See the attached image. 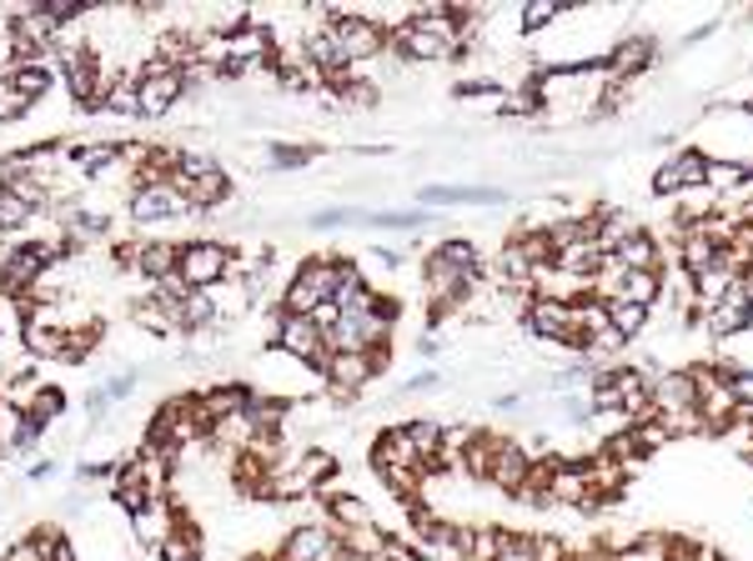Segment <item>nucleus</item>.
<instances>
[{"mask_svg": "<svg viewBox=\"0 0 753 561\" xmlns=\"http://www.w3.org/2000/svg\"><path fill=\"white\" fill-rule=\"evenodd\" d=\"M126 216H132L136 226H166V221L191 216V205H186V195L176 191L171 181H136Z\"/></svg>", "mask_w": 753, "mask_h": 561, "instance_id": "9d476101", "label": "nucleus"}, {"mask_svg": "<svg viewBox=\"0 0 753 561\" xmlns=\"http://www.w3.org/2000/svg\"><path fill=\"white\" fill-rule=\"evenodd\" d=\"M282 561H337V527L327 517L322 521H296L276 547Z\"/></svg>", "mask_w": 753, "mask_h": 561, "instance_id": "f8f14e48", "label": "nucleus"}, {"mask_svg": "<svg viewBox=\"0 0 753 561\" xmlns=\"http://www.w3.org/2000/svg\"><path fill=\"white\" fill-rule=\"evenodd\" d=\"M247 561H282L276 551H257V557H247Z\"/></svg>", "mask_w": 753, "mask_h": 561, "instance_id": "e2e57ef3", "label": "nucleus"}, {"mask_svg": "<svg viewBox=\"0 0 753 561\" xmlns=\"http://www.w3.org/2000/svg\"><path fill=\"white\" fill-rule=\"evenodd\" d=\"M427 211H367V226H383V231H422L427 226Z\"/></svg>", "mask_w": 753, "mask_h": 561, "instance_id": "79ce46f5", "label": "nucleus"}, {"mask_svg": "<svg viewBox=\"0 0 753 561\" xmlns=\"http://www.w3.org/2000/svg\"><path fill=\"white\" fill-rule=\"evenodd\" d=\"M231 266H237V251L217 236L181 241V251H176V280H181L186 292H211V286H221V280L231 276Z\"/></svg>", "mask_w": 753, "mask_h": 561, "instance_id": "20e7f679", "label": "nucleus"}, {"mask_svg": "<svg viewBox=\"0 0 753 561\" xmlns=\"http://www.w3.org/2000/svg\"><path fill=\"white\" fill-rule=\"evenodd\" d=\"M533 462H537V456L527 452L517 436H498V446H492V466H488V486H498L502 497H513L517 486L527 481Z\"/></svg>", "mask_w": 753, "mask_h": 561, "instance_id": "4468645a", "label": "nucleus"}, {"mask_svg": "<svg viewBox=\"0 0 753 561\" xmlns=\"http://www.w3.org/2000/svg\"><path fill=\"white\" fill-rule=\"evenodd\" d=\"M613 301H634V306H648V311H653V306L663 301V271H623Z\"/></svg>", "mask_w": 753, "mask_h": 561, "instance_id": "cd10ccee", "label": "nucleus"}, {"mask_svg": "<svg viewBox=\"0 0 753 561\" xmlns=\"http://www.w3.org/2000/svg\"><path fill=\"white\" fill-rule=\"evenodd\" d=\"M21 341H25L31 357H66V331H61V326L21 321Z\"/></svg>", "mask_w": 753, "mask_h": 561, "instance_id": "f704fd0d", "label": "nucleus"}, {"mask_svg": "<svg viewBox=\"0 0 753 561\" xmlns=\"http://www.w3.org/2000/svg\"><path fill=\"white\" fill-rule=\"evenodd\" d=\"M25 110H31V106H25V100L11 91V81L0 76V120H21Z\"/></svg>", "mask_w": 753, "mask_h": 561, "instance_id": "09e8293b", "label": "nucleus"}, {"mask_svg": "<svg viewBox=\"0 0 753 561\" xmlns=\"http://www.w3.org/2000/svg\"><path fill=\"white\" fill-rule=\"evenodd\" d=\"M658 35L653 31H634L623 35L618 45H608V81H644L658 65Z\"/></svg>", "mask_w": 753, "mask_h": 561, "instance_id": "9b49d317", "label": "nucleus"}, {"mask_svg": "<svg viewBox=\"0 0 753 561\" xmlns=\"http://www.w3.org/2000/svg\"><path fill=\"white\" fill-rule=\"evenodd\" d=\"M201 411H207V421H221V416H237V411H247L251 401V387L247 381H217V387L197 391Z\"/></svg>", "mask_w": 753, "mask_h": 561, "instance_id": "bb28decb", "label": "nucleus"}, {"mask_svg": "<svg viewBox=\"0 0 753 561\" xmlns=\"http://www.w3.org/2000/svg\"><path fill=\"white\" fill-rule=\"evenodd\" d=\"M166 181L176 186V191L186 195V205H191V211H201V216H207V211H221V205L231 201V176L221 171H207V176H197V181H181V176H166Z\"/></svg>", "mask_w": 753, "mask_h": 561, "instance_id": "a211bd4d", "label": "nucleus"}, {"mask_svg": "<svg viewBox=\"0 0 753 561\" xmlns=\"http://www.w3.org/2000/svg\"><path fill=\"white\" fill-rule=\"evenodd\" d=\"M553 507H578V511H598L593 507V456H583V462H563L557 456L553 466Z\"/></svg>", "mask_w": 753, "mask_h": 561, "instance_id": "2eb2a0df", "label": "nucleus"}, {"mask_svg": "<svg viewBox=\"0 0 753 561\" xmlns=\"http://www.w3.org/2000/svg\"><path fill=\"white\" fill-rule=\"evenodd\" d=\"M111 501H116V507L126 511V517H136V511H146L156 497L146 491V481H142L136 472H121V466H116V481H111Z\"/></svg>", "mask_w": 753, "mask_h": 561, "instance_id": "72a5a7b5", "label": "nucleus"}, {"mask_svg": "<svg viewBox=\"0 0 753 561\" xmlns=\"http://www.w3.org/2000/svg\"><path fill=\"white\" fill-rule=\"evenodd\" d=\"M45 15H51V21L66 31V25L86 21V6H76V0H51V6H45Z\"/></svg>", "mask_w": 753, "mask_h": 561, "instance_id": "de8ad7c7", "label": "nucleus"}, {"mask_svg": "<svg viewBox=\"0 0 753 561\" xmlns=\"http://www.w3.org/2000/svg\"><path fill=\"white\" fill-rule=\"evenodd\" d=\"M372 296H377V292H372L367 271H362L357 261L337 256V292H332V306H337V311H357V306H367Z\"/></svg>", "mask_w": 753, "mask_h": 561, "instance_id": "b1692460", "label": "nucleus"}, {"mask_svg": "<svg viewBox=\"0 0 753 561\" xmlns=\"http://www.w3.org/2000/svg\"><path fill=\"white\" fill-rule=\"evenodd\" d=\"M563 11H568V6H553V0H533V6H523V11H517V35L547 31L553 21H563Z\"/></svg>", "mask_w": 753, "mask_h": 561, "instance_id": "58836bf2", "label": "nucleus"}, {"mask_svg": "<svg viewBox=\"0 0 753 561\" xmlns=\"http://www.w3.org/2000/svg\"><path fill=\"white\" fill-rule=\"evenodd\" d=\"M181 100H186L181 71H171V65H161L156 55H146V65L136 71V116L161 120L166 110H176Z\"/></svg>", "mask_w": 753, "mask_h": 561, "instance_id": "0eeeda50", "label": "nucleus"}, {"mask_svg": "<svg viewBox=\"0 0 753 561\" xmlns=\"http://www.w3.org/2000/svg\"><path fill=\"white\" fill-rule=\"evenodd\" d=\"M0 561H45V557L35 551V541H31V537H21V541H11V547L0 551Z\"/></svg>", "mask_w": 753, "mask_h": 561, "instance_id": "603ef678", "label": "nucleus"}, {"mask_svg": "<svg viewBox=\"0 0 753 561\" xmlns=\"http://www.w3.org/2000/svg\"><path fill=\"white\" fill-rule=\"evenodd\" d=\"M132 321L142 326V331H151V336H171L176 326L166 321V311H161V301L156 296H142V301H132Z\"/></svg>", "mask_w": 753, "mask_h": 561, "instance_id": "ea45409f", "label": "nucleus"}, {"mask_svg": "<svg viewBox=\"0 0 753 561\" xmlns=\"http://www.w3.org/2000/svg\"><path fill=\"white\" fill-rule=\"evenodd\" d=\"M292 476L306 486V491H322V486L337 476V456H332L327 446H306V452L296 456V472Z\"/></svg>", "mask_w": 753, "mask_h": 561, "instance_id": "2f4dec72", "label": "nucleus"}, {"mask_svg": "<svg viewBox=\"0 0 753 561\" xmlns=\"http://www.w3.org/2000/svg\"><path fill=\"white\" fill-rule=\"evenodd\" d=\"M693 381H699L703 432H709V436L733 432V421H739V396H733V387L723 381V371L713 367V361H693Z\"/></svg>", "mask_w": 753, "mask_h": 561, "instance_id": "6e6552de", "label": "nucleus"}, {"mask_svg": "<svg viewBox=\"0 0 753 561\" xmlns=\"http://www.w3.org/2000/svg\"><path fill=\"white\" fill-rule=\"evenodd\" d=\"M51 561H76V547H71V541H61V547L51 551Z\"/></svg>", "mask_w": 753, "mask_h": 561, "instance_id": "680f3d73", "label": "nucleus"}, {"mask_svg": "<svg viewBox=\"0 0 753 561\" xmlns=\"http://www.w3.org/2000/svg\"><path fill=\"white\" fill-rule=\"evenodd\" d=\"M733 432H743V436H749V446H753V401H743V406H739V421H733Z\"/></svg>", "mask_w": 753, "mask_h": 561, "instance_id": "4d7b16f0", "label": "nucleus"}, {"mask_svg": "<svg viewBox=\"0 0 753 561\" xmlns=\"http://www.w3.org/2000/svg\"><path fill=\"white\" fill-rule=\"evenodd\" d=\"M658 416H673V411H693L699 406V381H693V367H668L663 377L648 387Z\"/></svg>", "mask_w": 753, "mask_h": 561, "instance_id": "dca6fc26", "label": "nucleus"}, {"mask_svg": "<svg viewBox=\"0 0 753 561\" xmlns=\"http://www.w3.org/2000/svg\"><path fill=\"white\" fill-rule=\"evenodd\" d=\"M106 411H111V396H106V387L86 391V416L96 421V426H101V421H106Z\"/></svg>", "mask_w": 753, "mask_h": 561, "instance_id": "864d4df0", "label": "nucleus"}, {"mask_svg": "<svg viewBox=\"0 0 753 561\" xmlns=\"http://www.w3.org/2000/svg\"><path fill=\"white\" fill-rule=\"evenodd\" d=\"M337 292V256H306L302 266L292 271V280L276 296V311L282 316H312L317 306L332 301Z\"/></svg>", "mask_w": 753, "mask_h": 561, "instance_id": "7ed1b4c3", "label": "nucleus"}, {"mask_svg": "<svg viewBox=\"0 0 753 561\" xmlns=\"http://www.w3.org/2000/svg\"><path fill=\"white\" fill-rule=\"evenodd\" d=\"M101 110H116V116H136V76H121L116 86L101 96Z\"/></svg>", "mask_w": 753, "mask_h": 561, "instance_id": "37998d69", "label": "nucleus"}, {"mask_svg": "<svg viewBox=\"0 0 753 561\" xmlns=\"http://www.w3.org/2000/svg\"><path fill=\"white\" fill-rule=\"evenodd\" d=\"M211 326H221V316H217V306H211V296H207V292H186V301H181V331L201 336V331H211Z\"/></svg>", "mask_w": 753, "mask_h": 561, "instance_id": "e433bc0d", "label": "nucleus"}, {"mask_svg": "<svg viewBox=\"0 0 753 561\" xmlns=\"http://www.w3.org/2000/svg\"><path fill=\"white\" fill-rule=\"evenodd\" d=\"M181 501L176 497H161V501H151V507L146 511H136V517H126L132 521V537H136V547H146V551H156L161 547L166 537H171L176 531V517H181Z\"/></svg>", "mask_w": 753, "mask_h": 561, "instance_id": "f3484780", "label": "nucleus"}, {"mask_svg": "<svg viewBox=\"0 0 753 561\" xmlns=\"http://www.w3.org/2000/svg\"><path fill=\"white\" fill-rule=\"evenodd\" d=\"M25 476H31V481H51V476H55V462H51V456H41V462L25 466Z\"/></svg>", "mask_w": 753, "mask_h": 561, "instance_id": "6e6d98bb", "label": "nucleus"}, {"mask_svg": "<svg viewBox=\"0 0 753 561\" xmlns=\"http://www.w3.org/2000/svg\"><path fill=\"white\" fill-rule=\"evenodd\" d=\"M266 156H272L276 171H302V166L317 161V146H312V140H272Z\"/></svg>", "mask_w": 753, "mask_h": 561, "instance_id": "4c0bfd02", "label": "nucleus"}, {"mask_svg": "<svg viewBox=\"0 0 753 561\" xmlns=\"http://www.w3.org/2000/svg\"><path fill=\"white\" fill-rule=\"evenodd\" d=\"M437 381H442V371H422V377H412V381H402V391L407 396H417V391H432Z\"/></svg>", "mask_w": 753, "mask_h": 561, "instance_id": "5fc2aeb1", "label": "nucleus"}, {"mask_svg": "<svg viewBox=\"0 0 753 561\" xmlns=\"http://www.w3.org/2000/svg\"><path fill=\"white\" fill-rule=\"evenodd\" d=\"M6 81H11V91L25 100V106H35V100L51 96L55 81H61V76H55V65H51V61H31V65H15V71H11Z\"/></svg>", "mask_w": 753, "mask_h": 561, "instance_id": "a878e982", "label": "nucleus"}, {"mask_svg": "<svg viewBox=\"0 0 753 561\" xmlns=\"http://www.w3.org/2000/svg\"><path fill=\"white\" fill-rule=\"evenodd\" d=\"M272 346L282 351V357H292V361H302V367H312L317 371L322 361H327V331H322L312 316H282L276 311V331H272Z\"/></svg>", "mask_w": 753, "mask_h": 561, "instance_id": "1a4fd4ad", "label": "nucleus"}, {"mask_svg": "<svg viewBox=\"0 0 753 561\" xmlns=\"http://www.w3.org/2000/svg\"><path fill=\"white\" fill-rule=\"evenodd\" d=\"M387 361H393V346H377V351H327L317 377L332 391V401H352L367 391V381L383 377Z\"/></svg>", "mask_w": 753, "mask_h": 561, "instance_id": "f03ea898", "label": "nucleus"}, {"mask_svg": "<svg viewBox=\"0 0 753 561\" xmlns=\"http://www.w3.org/2000/svg\"><path fill=\"white\" fill-rule=\"evenodd\" d=\"M176 251H181V241H142V251H136V276H142L146 286L171 280L176 276Z\"/></svg>", "mask_w": 753, "mask_h": 561, "instance_id": "5701e85b", "label": "nucleus"}, {"mask_svg": "<svg viewBox=\"0 0 753 561\" xmlns=\"http://www.w3.org/2000/svg\"><path fill=\"white\" fill-rule=\"evenodd\" d=\"M317 507H322V517H327L337 531L372 527V511H367V501H362V497H352V491H317Z\"/></svg>", "mask_w": 753, "mask_h": 561, "instance_id": "393cba45", "label": "nucleus"}, {"mask_svg": "<svg viewBox=\"0 0 753 561\" xmlns=\"http://www.w3.org/2000/svg\"><path fill=\"white\" fill-rule=\"evenodd\" d=\"M668 166L678 171V186H683V195H688V191H709V166H713V156L703 151V146H683V151H673V156H668Z\"/></svg>", "mask_w": 753, "mask_h": 561, "instance_id": "c85d7f7f", "label": "nucleus"}, {"mask_svg": "<svg viewBox=\"0 0 753 561\" xmlns=\"http://www.w3.org/2000/svg\"><path fill=\"white\" fill-rule=\"evenodd\" d=\"M31 221H35L31 205H25L21 195H11L6 186H0V236H6V231H25Z\"/></svg>", "mask_w": 753, "mask_h": 561, "instance_id": "a19ab883", "label": "nucleus"}, {"mask_svg": "<svg viewBox=\"0 0 753 561\" xmlns=\"http://www.w3.org/2000/svg\"><path fill=\"white\" fill-rule=\"evenodd\" d=\"M417 201H427V205H508L513 195L502 191V186H422L417 191Z\"/></svg>", "mask_w": 753, "mask_h": 561, "instance_id": "6ab92c4d", "label": "nucleus"}, {"mask_svg": "<svg viewBox=\"0 0 753 561\" xmlns=\"http://www.w3.org/2000/svg\"><path fill=\"white\" fill-rule=\"evenodd\" d=\"M648 191H653L658 195V201H668V195H683V186H678V171H673V166H658V171L653 176H648Z\"/></svg>", "mask_w": 753, "mask_h": 561, "instance_id": "49530a36", "label": "nucleus"}, {"mask_svg": "<svg viewBox=\"0 0 753 561\" xmlns=\"http://www.w3.org/2000/svg\"><path fill=\"white\" fill-rule=\"evenodd\" d=\"M533 561H573V547L557 531H533Z\"/></svg>", "mask_w": 753, "mask_h": 561, "instance_id": "c03bdc74", "label": "nucleus"}, {"mask_svg": "<svg viewBox=\"0 0 753 561\" xmlns=\"http://www.w3.org/2000/svg\"><path fill=\"white\" fill-rule=\"evenodd\" d=\"M703 326H709L713 341H729V336H743L753 326V292L749 280H733L729 292H723V301H713L709 311H703Z\"/></svg>", "mask_w": 753, "mask_h": 561, "instance_id": "ddd939ff", "label": "nucleus"}, {"mask_svg": "<svg viewBox=\"0 0 753 561\" xmlns=\"http://www.w3.org/2000/svg\"><path fill=\"white\" fill-rule=\"evenodd\" d=\"M648 321H653V311H648V306H634V301H608V326L623 336V341H638V336L648 331Z\"/></svg>", "mask_w": 753, "mask_h": 561, "instance_id": "c9c22d12", "label": "nucleus"}, {"mask_svg": "<svg viewBox=\"0 0 753 561\" xmlns=\"http://www.w3.org/2000/svg\"><path fill=\"white\" fill-rule=\"evenodd\" d=\"M432 251H437L442 261H448V266H458L462 276H488V261H482V246H478V241H468V236H442Z\"/></svg>", "mask_w": 753, "mask_h": 561, "instance_id": "7c9ffc66", "label": "nucleus"}, {"mask_svg": "<svg viewBox=\"0 0 753 561\" xmlns=\"http://www.w3.org/2000/svg\"><path fill=\"white\" fill-rule=\"evenodd\" d=\"M327 31L337 35L342 55H347L352 71H362V65L383 61L387 55V25L377 21V15H347V11H327Z\"/></svg>", "mask_w": 753, "mask_h": 561, "instance_id": "423d86ee", "label": "nucleus"}, {"mask_svg": "<svg viewBox=\"0 0 753 561\" xmlns=\"http://www.w3.org/2000/svg\"><path fill=\"white\" fill-rule=\"evenodd\" d=\"M713 31H719V21H703V25H693V31L683 35V45H699V41H709Z\"/></svg>", "mask_w": 753, "mask_h": 561, "instance_id": "bf43d9fd", "label": "nucleus"}, {"mask_svg": "<svg viewBox=\"0 0 753 561\" xmlns=\"http://www.w3.org/2000/svg\"><path fill=\"white\" fill-rule=\"evenodd\" d=\"M393 316H397V301L372 296L367 306L342 311L337 321L327 326V346L332 351H377V346L393 341Z\"/></svg>", "mask_w": 753, "mask_h": 561, "instance_id": "f257e3e1", "label": "nucleus"}, {"mask_svg": "<svg viewBox=\"0 0 753 561\" xmlns=\"http://www.w3.org/2000/svg\"><path fill=\"white\" fill-rule=\"evenodd\" d=\"M367 462H372V472H383V466H402V472H422V456L412 452V442H407V432L402 426H387L377 442H372V452H367ZM427 476V472H422Z\"/></svg>", "mask_w": 753, "mask_h": 561, "instance_id": "aec40b11", "label": "nucleus"}, {"mask_svg": "<svg viewBox=\"0 0 753 561\" xmlns=\"http://www.w3.org/2000/svg\"><path fill=\"white\" fill-rule=\"evenodd\" d=\"M739 110H743V116L753 120V91H749V96H743V106H739Z\"/></svg>", "mask_w": 753, "mask_h": 561, "instance_id": "0e129e2a", "label": "nucleus"}, {"mask_svg": "<svg viewBox=\"0 0 753 561\" xmlns=\"http://www.w3.org/2000/svg\"><path fill=\"white\" fill-rule=\"evenodd\" d=\"M377 261H383L387 271H402V261H407V256H402V251H387V246H383V251H377Z\"/></svg>", "mask_w": 753, "mask_h": 561, "instance_id": "052dcab7", "label": "nucleus"}, {"mask_svg": "<svg viewBox=\"0 0 753 561\" xmlns=\"http://www.w3.org/2000/svg\"><path fill=\"white\" fill-rule=\"evenodd\" d=\"M417 357L437 361V357H442V341H437V336H432V331H427V336H422V341H417Z\"/></svg>", "mask_w": 753, "mask_h": 561, "instance_id": "13d9d810", "label": "nucleus"}, {"mask_svg": "<svg viewBox=\"0 0 753 561\" xmlns=\"http://www.w3.org/2000/svg\"><path fill=\"white\" fill-rule=\"evenodd\" d=\"M66 166L76 176H101L121 166V140H66Z\"/></svg>", "mask_w": 753, "mask_h": 561, "instance_id": "412c9836", "label": "nucleus"}, {"mask_svg": "<svg viewBox=\"0 0 753 561\" xmlns=\"http://www.w3.org/2000/svg\"><path fill=\"white\" fill-rule=\"evenodd\" d=\"M136 251H142V241H116V246H111V266L136 271Z\"/></svg>", "mask_w": 753, "mask_h": 561, "instance_id": "3c124183", "label": "nucleus"}, {"mask_svg": "<svg viewBox=\"0 0 753 561\" xmlns=\"http://www.w3.org/2000/svg\"><path fill=\"white\" fill-rule=\"evenodd\" d=\"M517 321H523V331L537 336V341L568 346V351H583V357H588V336H578L568 301H553V296H527V306L517 311Z\"/></svg>", "mask_w": 753, "mask_h": 561, "instance_id": "39448f33", "label": "nucleus"}, {"mask_svg": "<svg viewBox=\"0 0 753 561\" xmlns=\"http://www.w3.org/2000/svg\"><path fill=\"white\" fill-rule=\"evenodd\" d=\"M15 406H21L31 421H41V426H51V421H61V416H66V391H61V387H51V381H41V387H35L25 401H15Z\"/></svg>", "mask_w": 753, "mask_h": 561, "instance_id": "473e14b6", "label": "nucleus"}, {"mask_svg": "<svg viewBox=\"0 0 753 561\" xmlns=\"http://www.w3.org/2000/svg\"><path fill=\"white\" fill-rule=\"evenodd\" d=\"M498 561H533V531L502 527V551H498Z\"/></svg>", "mask_w": 753, "mask_h": 561, "instance_id": "a18cd8bd", "label": "nucleus"}, {"mask_svg": "<svg viewBox=\"0 0 753 561\" xmlns=\"http://www.w3.org/2000/svg\"><path fill=\"white\" fill-rule=\"evenodd\" d=\"M136 387H142V377H136V371H116V377L106 381V396H111V401H126Z\"/></svg>", "mask_w": 753, "mask_h": 561, "instance_id": "8fccbe9b", "label": "nucleus"}, {"mask_svg": "<svg viewBox=\"0 0 753 561\" xmlns=\"http://www.w3.org/2000/svg\"><path fill=\"white\" fill-rule=\"evenodd\" d=\"M402 432H407V442H412V452L422 456V472L432 476V472H442V421L437 416H412V421H402Z\"/></svg>", "mask_w": 753, "mask_h": 561, "instance_id": "4be33fe9", "label": "nucleus"}, {"mask_svg": "<svg viewBox=\"0 0 753 561\" xmlns=\"http://www.w3.org/2000/svg\"><path fill=\"white\" fill-rule=\"evenodd\" d=\"M502 527L498 521H462V561H498Z\"/></svg>", "mask_w": 753, "mask_h": 561, "instance_id": "c756f323", "label": "nucleus"}]
</instances>
